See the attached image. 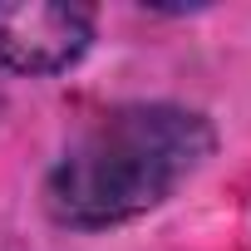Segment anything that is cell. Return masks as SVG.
<instances>
[{
	"instance_id": "cell-1",
	"label": "cell",
	"mask_w": 251,
	"mask_h": 251,
	"mask_svg": "<svg viewBox=\"0 0 251 251\" xmlns=\"http://www.w3.org/2000/svg\"><path fill=\"white\" fill-rule=\"evenodd\" d=\"M217 153L212 118L187 103H123L79 128L45 177V212L69 231H103L158 212Z\"/></svg>"
},
{
	"instance_id": "cell-2",
	"label": "cell",
	"mask_w": 251,
	"mask_h": 251,
	"mask_svg": "<svg viewBox=\"0 0 251 251\" xmlns=\"http://www.w3.org/2000/svg\"><path fill=\"white\" fill-rule=\"evenodd\" d=\"M94 45V10L64 0H0V69L50 79Z\"/></svg>"
}]
</instances>
